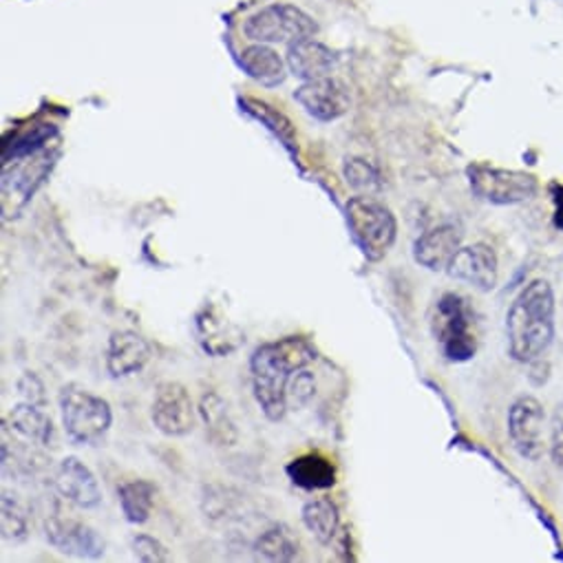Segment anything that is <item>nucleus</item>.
Returning a JSON list of instances; mask_svg holds the SVG:
<instances>
[{"mask_svg":"<svg viewBox=\"0 0 563 563\" xmlns=\"http://www.w3.org/2000/svg\"><path fill=\"white\" fill-rule=\"evenodd\" d=\"M343 175L347 179V184L358 190V192H365V195H372V192H378L380 186H383V179L378 175V170L361 159V157H350L345 159V166H343Z\"/></svg>","mask_w":563,"mask_h":563,"instance_id":"nucleus-25","label":"nucleus"},{"mask_svg":"<svg viewBox=\"0 0 563 563\" xmlns=\"http://www.w3.org/2000/svg\"><path fill=\"white\" fill-rule=\"evenodd\" d=\"M30 519L27 508L21 504L16 495L3 490V539L10 543H21L27 539Z\"/></svg>","mask_w":563,"mask_h":563,"instance_id":"nucleus-24","label":"nucleus"},{"mask_svg":"<svg viewBox=\"0 0 563 563\" xmlns=\"http://www.w3.org/2000/svg\"><path fill=\"white\" fill-rule=\"evenodd\" d=\"M286 475L303 490H328L336 484V466L321 453H306L290 460Z\"/></svg>","mask_w":563,"mask_h":563,"instance_id":"nucleus-19","label":"nucleus"},{"mask_svg":"<svg viewBox=\"0 0 563 563\" xmlns=\"http://www.w3.org/2000/svg\"><path fill=\"white\" fill-rule=\"evenodd\" d=\"M545 411L532 396H519L508 409V438L519 457L537 462L545 453Z\"/></svg>","mask_w":563,"mask_h":563,"instance_id":"nucleus-8","label":"nucleus"},{"mask_svg":"<svg viewBox=\"0 0 563 563\" xmlns=\"http://www.w3.org/2000/svg\"><path fill=\"white\" fill-rule=\"evenodd\" d=\"M151 356H153V350L144 336L131 330H118L109 336L104 365L111 378L122 380L140 374L148 365Z\"/></svg>","mask_w":563,"mask_h":563,"instance_id":"nucleus-14","label":"nucleus"},{"mask_svg":"<svg viewBox=\"0 0 563 563\" xmlns=\"http://www.w3.org/2000/svg\"><path fill=\"white\" fill-rule=\"evenodd\" d=\"M552 199H554V223L559 230H563V186L552 184Z\"/></svg>","mask_w":563,"mask_h":563,"instance_id":"nucleus-32","label":"nucleus"},{"mask_svg":"<svg viewBox=\"0 0 563 563\" xmlns=\"http://www.w3.org/2000/svg\"><path fill=\"white\" fill-rule=\"evenodd\" d=\"M56 135V129L49 124H41V126H34L32 131H27L25 135H21L14 144H8V151H5V164L14 157V159H21V157H30L32 153L41 151L52 137Z\"/></svg>","mask_w":563,"mask_h":563,"instance_id":"nucleus-26","label":"nucleus"},{"mask_svg":"<svg viewBox=\"0 0 563 563\" xmlns=\"http://www.w3.org/2000/svg\"><path fill=\"white\" fill-rule=\"evenodd\" d=\"M54 486L63 499L82 510H91L102 504V488L98 477L85 462L74 455L60 460L56 466Z\"/></svg>","mask_w":563,"mask_h":563,"instance_id":"nucleus-11","label":"nucleus"},{"mask_svg":"<svg viewBox=\"0 0 563 563\" xmlns=\"http://www.w3.org/2000/svg\"><path fill=\"white\" fill-rule=\"evenodd\" d=\"M288 67L303 82L328 78L336 67V56L330 47L314 38H301L288 47Z\"/></svg>","mask_w":563,"mask_h":563,"instance_id":"nucleus-17","label":"nucleus"},{"mask_svg":"<svg viewBox=\"0 0 563 563\" xmlns=\"http://www.w3.org/2000/svg\"><path fill=\"white\" fill-rule=\"evenodd\" d=\"M466 175L473 195L493 206H515L532 199L539 192L537 177L523 170H506L486 164H473L468 166Z\"/></svg>","mask_w":563,"mask_h":563,"instance_id":"nucleus-6","label":"nucleus"},{"mask_svg":"<svg viewBox=\"0 0 563 563\" xmlns=\"http://www.w3.org/2000/svg\"><path fill=\"white\" fill-rule=\"evenodd\" d=\"M195 332L201 350L212 358H223L236 352L243 343L241 330L230 323L219 308L206 306L195 319Z\"/></svg>","mask_w":563,"mask_h":563,"instance_id":"nucleus-16","label":"nucleus"},{"mask_svg":"<svg viewBox=\"0 0 563 563\" xmlns=\"http://www.w3.org/2000/svg\"><path fill=\"white\" fill-rule=\"evenodd\" d=\"M151 420L168 438L188 435L195 429V405L188 389L179 383L159 385L153 398Z\"/></svg>","mask_w":563,"mask_h":563,"instance_id":"nucleus-9","label":"nucleus"},{"mask_svg":"<svg viewBox=\"0 0 563 563\" xmlns=\"http://www.w3.org/2000/svg\"><path fill=\"white\" fill-rule=\"evenodd\" d=\"M19 389H21V394H23V398H25L27 402H34V405H41V407L47 405L45 387H43V383H41V378H38L36 374L27 372V374L21 378Z\"/></svg>","mask_w":563,"mask_h":563,"instance_id":"nucleus-31","label":"nucleus"},{"mask_svg":"<svg viewBox=\"0 0 563 563\" xmlns=\"http://www.w3.org/2000/svg\"><path fill=\"white\" fill-rule=\"evenodd\" d=\"M554 292L545 278H534L517 295L506 314L508 354L517 363L541 358L554 341Z\"/></svg>","mask_w":563,"mask_h":563,"instance_id":"nucleus-2","label":"nucleus"},{"mask_svg":"<svg viewBox=\"0 0 563 563\" xmlns=\"http://www.w3.org/2000/svg\"><path fill=\"white\" fill-rule=\"evenodd\" d=\"M350 230L369 261H383L396 243L398 221L394 212L369 195L352 197L345 206Z\"/></svg>","mask_w":563,"mask_h":563,"instance_id":"nucleus-5","label":"nucleus"},{"mask_svg":"<svg viewBox=\"0 0 563 563\" xmlns=\"http://www.w3.org/2000/svg\"><path fill=\"white\" fill-rule=\"evenodd\" d=\"M431 332L440 352L451 363H466L477 352L473 308L455 292L442 295L431 312Z\"/></svg>","mask_w":563,"mask_h":563,"instance_id":"nucleus-3","label":"nucleus"},{"mask_svg":"<svg viewBox=\"0 0 563 563\" xmlns=\"http://www.w3.org/2000/svg\"><path fill=\"white\" fill-rule=\"evenodd\" d=\"M133 554L137 561L144 563H162V561H170V552L168 548L155 539L153 534H135L133 537Z\"/></svg>","mask_w":563,"mask_h":563,"instance_id":"nucleus-29","label":"nucleus"},{"mask_svg":"<svg viewBox=\"0 0 563 563\" xmlns=\"http://www.w3.org/2000/svg\"><path fill=\"white\" fill-rule=\"evenodd\" d=\"M295 100L303 107V111L319 122H334L343 118L350 109V93L345 85L334 78L310 80L295 91Z\"/></svg>","mask_w":563,"mask_h":563,"instance_id":"nucleus-12","label":"nucleus"},{"mask_svg":"<svg viewBox=\"0 0 563 563\" xmlns=\"http://www.w3.org/2000/svg\"><path fill=\"white\" fill-rule=\"evenodd\" d=\"M60 416L69 442L78 446L100 444L113 424L111 405L78 385L60 391Z\"/></svg>","mask_w":563,"mask_h":563,"instance_id":"nucleus-4","label":"nucleus"},{"mask_svg":"<svg viewBox=\"0 0 563 563\" xmlns=\"http://www.w3.org/2000/svg\"><path fill=\"white\" fill-rule=\"evenodd\" d=\"M550 457L563 471V402L554 409L550 422Z\"/></svg>","mask_w":563,"mask_h":563,"instance_id":"nucleus-30","label":"nucleus"},{"mask_svg":"<svg viewBox=\"0 0 563 563\" xmlns=\"http://www.w3.org/2000/svg\"><path fill=\"white\" fill-rule=\"evenodd\" d=\"M301 519L306 523V528L317 537L319 543L328 545L336 539V534L341 532V515H339V506L328 499H312L303 506L301 510Z\"/></svg>","mask_w":563,"mask_h":563,"instance_id":"nucleus-22","label":"nucleus"},{"mask_svg":"<svg viewBox=\"0 0 563 563\" xmlns=\"http://www.w3.org/2000/svg\"><path fill=\"white\" fill-rule=\"evenodd\" d=\"M239 63H241V69L261 87L272 89V87L284 85L286 80V63L280 60V56L272 47L263 43H256L243 49Z\"/></svg>","mask_w":563,"mask_h":563,"instance_id":"nucleus-20","label":"nucleus"},{"mask_svg":"<svg viewBox=\"0 0 563 563\" xmlns=\"http://www.w3.org/2000/svg\"><path fill=\"white\" fill-rule=\"evenodd\" d=\"M199 418L206 427V435L214 446H234L239 440L236 424L230 416L225 400L217 391H206L199 400Z\"/></svg>","mask_w":563,"mask_h":563,"instance_id":"nucleus-18","label":"nucleus"},{"mask_svg":"<svg viewBox=\"0 0 563 563\" xmlns=\"http://www.w3.org/2000/svg\"><path fill=\"white\" fill-rule=\"evenodd\" d=\"M317 361V350L301 336L263 343L250 356L254 400L269 422L284 420L288 409V385L292 376Z\"/></svg>","mask_w":563,"mask_h":563,"instance_id":"nucleus-1","label":"nucleus"},{"mask_svg":"<svg viewBox=\"0 0 563 563\" xmlns=\"http://www.w3.org/2000/svg\"><path fill=\"white\" fill-rule=\"evenodd\" d=\"M319 32L312 16L295 5H272L254 16H250L243 25V34L254 43H295L301 38H312Z\"/></svg>","mask_w":563,"mask_h":563,"instance_id":"nucleus-7","label":"nucleus"},{"mask_svg":"<svg viewBox=\"0 0 563 563\" xmlns=\"http://www.w3.org/2000/svg\"><path fill=\"white\" fill-rule=\"evenodd\" d=\"M254 552L267 561H292L299 556V541L284 523H274L254 541Z\"/></svg>","mask_w":563,"mask_h":563,"instance_id":"nucleus-23","label":"nucleus"},{"mask_svg":"<svg viewBox=\"0 0 563 563\" xmlns=\"http://www.w3.org/2000/svg\"><path fill=\"white\" fill-rule=\"evenodd\" d=\"M446 272L451 278L468 284L477 292H490L499 278V261L495 250L486 243L462 245Z\"/></svg>","mask_w":563,"mask_h":563,"instance_id":"nucleus-10","label":"nucleus"},{"mask_svg":"<svg viewBox=\"0 0 563 563\" xmlns=\"http://www.w3.org/2000/svg\"><path fill=\"white\" fill-rule=\"evenodd\" d=\"M47 539L54 548H58L65 554L74 556H85V559H98L104 554V541L102 537L87 523L71 519V517H60L52 515L45 523Z\"/></svg>","mask_w":563,"mask_h":563,"instance_id":"nucleus-13","label":"nucleus"},{"mask_svg":"<svg viewBox=\"0 0 563 563\" xmlns=\"http://www.w3.org/2000/svg\"><path fill=\"white\" fill-rule=\"evenodd\" d=\"M247 104L252 107L250 111L263 122L267 124L280 140L286 142V146L295 144V129L290 124V120L286 115H280L278 111H274L272 107H267L265 102H256V100H247Z\"/></svg>","mask_w":563,"mask_h":563,"instance_id":"nucleus-27","label":"nucleus"},{"mask_svg":"<svg viewBox=\"0 0 563 563\" xmlns=\"http://www.w3.org/2000/svg\"><path fill=\"white\" fill-rule=\"evenodd\" d=\"M157 486L148 479H129L118 486V497H120V508L122 515L126 517L129 523H146L153 512Z\"/></svg>","mask_w":563,"mask_h":563,"instance_id":"nucleus-21","label":"nucleus"},{"mask_svg":"<svg viewBox=\"0 0 563 563\" xmlns=\"http://www.w3.org/2000/svg\"><path fill=\"white\" fill-rule=\"evenodd\" d=\"M462 228L457 223H440L422 232L413 243V258L429 272H444L462 247Z\"/></svg>","mask_w":563,"mask_h":563,"instance_id":"nucleus-15","label":"nucleus"},{"mask_svg":"<svg viewBox=\"0 0 563 563\" xmlns=\"http://www.w3.org/2000/svg\"><path fill=\"white\" fill-rule=\"evenodd\" d=\"M317 394V378L310 369H301L292 376L290 385H288V409L290 411H299L306 405H310V400Z\"/></svg>","mask_w":563,"mask_h":563,"instance_id":"nucleus-28","label":"nucleus"}]
</instances>
